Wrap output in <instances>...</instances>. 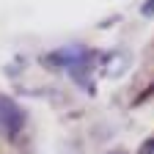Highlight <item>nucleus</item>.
Wrapping results in <instances>:
<instances>
[{
  "label": "nucleus",
  "mask_w": 154,
  "mask_h": 154,
  "mask_svg": "<svg viewBox=\"0 0 154 154\" xmlns=\"http://www.w3.org/2000/svg\"><path fill=\"white\" fill-rule=\"evenodd\" d=\"M22 127H25V110L14 99L0 96V132H3L6 138H14V135H19Z\"/></svg>",
  "instance_id": "obj_1"
},
{
  "label": "nucleus",
  "mask_w": 154,
  "mask_h": 154,
  "mask_svg": "<svg viewBox=\"0 0 154 154\" xmlns=\"http://www.w3.org/2000/svg\"><path fill=\"white\" fill-rule=\"evenodd\" d=\"M143 14H154V0H149V3H143Z\"/></svg>",
  "instance_id": "obj_2"
},
{
  "label": "nucleus",
  "mask_w": 154,
  "mask_h": 154,
  "mask_svg": "<svg viewBox=\"0 0 154 154\" xmlns=\"http://www.w3.org/2000/svg\"><path fill=\"white\" fill-rule=\"evenodd\" d=\"M146 149H149V151H154V140H151V143H149V146H146Z\"/></svg>",
  "instance_id": "obj_3"
}]
</instances>
